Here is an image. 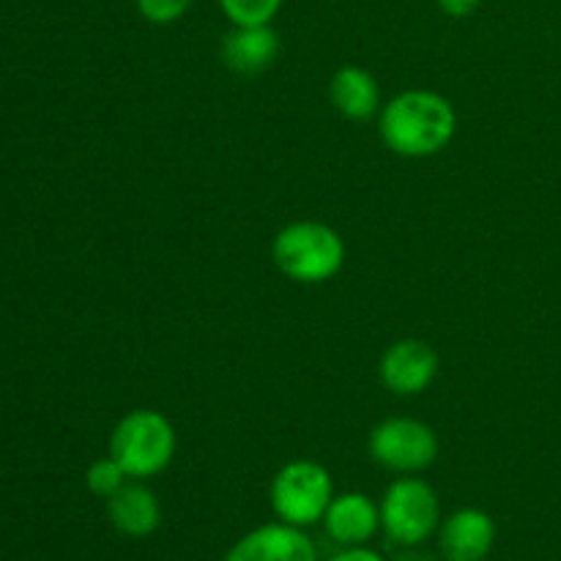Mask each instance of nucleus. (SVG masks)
I'll return each mask as SVG.
<instances>
[{
	"label": "nucleus",
	"mask_w": 561,
	"mask_h": 561,
	"mask_svg": "<svg viewBox=\"0 0 561 561\" xmlns=\"http://www.w3.org/2000/svg\"><path fill=\"white\" fill-rule=\"evenodd\" d=\"M458 129V115L447 96L425 88L403 91L383 104L378 131L383 146L405 159H425L444 151Z\"/></svg>",
	"instance_id": "1"
},
{
	"label": "nucleus",
	"mask_w": 561,
	"mask_h": 561,
	"mask_svg": "<svg viewBox=\"0 0 561 561\" xmlns=\"http://www.w3.org/2000/svg\"><path fill=\"white\" fill-rule=\"evenodd\" d=\"M272 261L294 283L321 285L343 268L345 241L332 225L299 219L274 236Z\"/></svg>",
	"instance_id": "2"
},
{
	"label": "nucleus",
	"mask_w": 561,
	"mask_h": 561,
	"mask_svg": "<svg viewBox=\"0 0 561 561\" xmlns=\"http://www.w3.org/2000/svg\"><path fill=\"white\" fill-rule=\"evenodd\" d=\"M175 427L162 411L135 409L118 420L110 436V455L129 474V480H148L157 477L173 463Z\"/></svg>",
	"instance_id": "3"
},
{
	"label": "nucleus",
	"mask_w": 561,
	"mask_h": 561,
	"mask_svg": "<svg viewBox=\"0 0 561 561\" xmlns=\"http://www.w3.org/2000/svg\"><path fill=\"white\" fill-rule=\"evenodd\" d=\"M272 510L283 524L312 526L323 520L334 499L332 474L316 460H290L272 480Z\"/></svg>",
	"instance_id": "4"
},
{
	"label": "nucleus",
	"mask_w": 561,
	"mask_h": 561,
	"mask_svg": "<svg viewBox=\"0 0 561 561\" xmlns=\"http://www.w3.org/2000/svg\"><path fill=\"white\" fill-rule=\"evenodd\" d=\"M438 520L442 507L436 491L420 477H400L383 493L381 526L398 546H422L438 529Z\"/></svg>",
	"instance_id": "5"
},
{
	"label": "nucleus",
	"mask_w": 561,
	"mask_h": 561,
	"mask_svg": "<svg viewBox=\"0 0 561 561\" xmlns=\"http://www.w3.org/2000/svg\"><path fill=\"white\" fill-rule=\"evenodd\" d=\"M370 458L378 466L398 474H416L436 463L438 458V436L431 425L411 416H392L381 425L373 427Z\"/></svg>",
	"instance_id": "6"
},
{
	"label": "nucleus",
	"mask_w": 561,
	"mask_h": 561,
	"mask_svg": "<svg viewBox=\"0 0 561 561\" xmlns=\"http://www.w3.org/2000/svg\"><path fill=\"white\" fill-rule=\"evenodd\" d=\"M378 373H381V383L389 392L400 394V398H414L436 381L438 354L425 340H398L383 351Z\"/></svg>",
	"instance_id": "7"
},
{
	"label": "nucleus",
	"mask_w": 561,
	"mask_h": 561,
	"mask_svg": "<svg viewBox=\"0 0 561 561\" xmlns=\"http://www.w3.org/2000/svg\"><path fill=\"white\" fill-rule=\"evenodd\" d=\"M222 561H318L310 537L290 524H266L241 537Z\"/></svg>",
	"instance_id": "8"
},
{
	"label": "nucleus",
	"mask_w": 561,
	"mask_h": 561,
	"mask_svg": "<svg viewBox=\"0 0 561 561\" xmlns=\"http://www.w3.org/2000/svg\"><path fill=\"white\" fill-rule=\"evenodd\" d=\"M496 540V524L477 507H463L444 520L438 548L447 561H482Z\"/></svg>",
	"instance_id": "9"
},
{
	"label": "nucleus",
	"mask_w": 561,
	"mask_h": 561,
	"mask_svg": "<svg viewBox=\"0 0 561 561\" xmlns=\"http://www.w3.org/2000/svg\"><path fill=\"white\" fill-rule=\"evenodd\" d=\"M277 31L272 25H233L222 42V60L236 75H261L279 58Z\"/></svg>",
	"instance_id": "10"
},
{
	"label": "nucleus",
	"mask_w": 561,
	"mask_h": 561,
	"mask_svg": "<svg viewBox=\"0 0 561 561\" xmlns=\"http://www.w3.org/2000/svg\"><path fill=\"white\" fill-rule=\"evenodd\" d=\"M323 526H327V535L340 546H365L381 526V507H376V502L365 493H343L332 499L323 515Z\"/></svg>",
	"instance_id": "11"
},
{
	"label": "nucleus",
	"mask_w": 561,
	"mask_h": 561,
	"mask_svg": "<svg viewBox=\"0 0 561 561\" xmlns=\"http://www.w3.org/2000/svg\"><path fill=\"white\" fill-rule=\"evenodd\" d=\"M107 518L121 535L148 537L159 529L162 507L153 491L140 482H126L115 496L107 499Z\"/></svg>",
	"instance_id": "12"
},
{
	"label": "nucleus",
	"mask_w": 561,
	"mask_h": 561,
	"mask_svg": "<svg viewBox=\"0 0 561 561\" xmlns=\"http://www.w3.org/2000/svg\"><path fill=\"white\" fill-rule=\"evenodd\" d=\"M329 99L334 110L348 121H367L381 107V91H378L376 77L362 66H343L334 71L329 82Z\"/></svg>",
	"instance_id": "13"
},
{
	"label": "nucleus",
	"mask_w": 561,
	"mask_h": 561,
	"mask_svg": "<svg viewBox=\"0 0 561 561\" xmlns=\"http://www.w3.org/2000/svg\"><path fill=\"white\" fill-rule=\"evenodd\" d=\"M126 480H129V474L121 469V463L113 458V455L93 460L85 471L88 491H91L93 496L104 499V502H107L110 496H115V493L126 485Z\"/></svg>",
	"instance_id": "14"
},
{
	"label": "nucleus",
	"mask_w": 561,
	"mask_h": 561,
	"mask_svg": "<svg viewBox=\"0 0 561 561\" xmlns=\"http://www.w3.org/2000/svg\"><path fill=\"white\" fill-rule=\"evenodd\" d=\"M219 5L233 25H272L283 0H219Z\"/></svg>",
	"instance_id": "15"
},
{
	"label": "nucleus",
	"mask_w": 561,
	"mask_h": 561,
	"mask_svg": "<svg viewBox=\"0 0 561 561\" xmlns=\"http://www.w3.org/2000/svg\"><path fill=\"white\" fill-rule=\"evenodd\" d=\"M135 3L142 20L153 25H173L181 16H186L195 0H135Z\"/></svg>",
	"instance_id": "16"
},
{
	"label": "nucleus",
	"mask_w": 561,
	"mask_h": 561,
	"mask_svg": "<svg viewBox=\"0 0 561 561\" xmlns=\"http://www.w3.org/2000/svg\"><path fill=\"white\" fill-rule=\"evenodd\" d=\"M482 0H438L444 14L455 16V20H463V16H471L477 9H480Z\"/></svg>",
	"instance_id": "17"
},
{
	"label": "nucleus",
	"mask_w": 561,
	"mask_h": 561,
	"mask_svg": "<svg viewBox=\"0 0 561 561\" xmlns=\"http://www.w3.org/2000/svg\"><path fill=\"white\" fill-rule=\"evenodd\" d=\"M329 561H387V559H383L381 553L370 551V548L356 546V548H348V551L337 553V557H332Z\"/></svg>",
	"instance_id": "18"
},
{
	"label": "nucleus",
	"mask_w": 561,
	"mask_h": 561,
	"mask_svg": "<svg viewBox=\"0 0 561 561\" xmlns=\"http://www.w3.org/2000/svg\"><path fill=\"white\" fill-rule=\"evenodd\" d=\"M394 561H438V559L433 557V553L416 551V546H411V548H405V551L400 553V557L394 559Z\"/></svg>",
	"instance_id": "19"
}]
</instances>
